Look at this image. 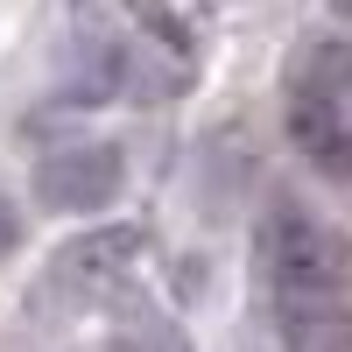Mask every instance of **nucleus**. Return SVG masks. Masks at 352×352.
Listing matches in <instances>:
<instances>
[{
    "label": "nucleus",
    "instance_id": "1",
    "mask_svg": "<svg viewBox=\"0 0 352 352\" xmlns=\"http://www.w3.org/2000/svg\"><path fill=\"white\" fill-rule=\"evenodd\" d=\"M261 268H268V296H275V317H282L289 338L324 331L345 310L352 254H345V240L317 212H303L296 197H275L268 219H261Z\"/></svg>",
    "mask_w": 352,
    "mask_h": 352
},
{
    "label": "nucleus",
    "instance_id": "2",
    "mask_svg": "<svg viewBox=\"0 0 352 352\" xmlns=\"http://www.w3.org/2000/svg\"><path fill=\"white\" fill-rule=\"evenodd\" d=\"M127 184V155L113 141H78L36 162V204L43 212H99Z\"/></svg>",
    "mask_w": 352,
    "mask_h": 352
},
{
    "label": "nucleus",
    "instance_id": "3",
    "mask_svg": "<svg viewBox=\"0 0 352 352\" xmlns=\"http://www.w3.org/2000/svg\"><path fill=\"white\" fill-rule=\"evenodd\" d=\"M141 261V226H106V232H78V240L56 254V268L50 282L64 289V296H85V303H99L106 289H120L127 268Z\"/></svg>",
    "mask_w": 352,
    "mask_h": 352
},
{
    "label": "nucleus",
    "instance_id": "4",
    "mask_svg": "<svg viewBox=\"0 0 352 352\" xmlns=\"http://www.w3.org/2000/svg\"><path fill=\"white\" fill-rule=\"evenodd\" d=\"M289 141H296L303 162L324 169L331 184H352V113L317 106V99H289Z\"/></svg>",
    "mask_w": 352,
    "mask_h": 352
},
{
    "label": "nucleus",
    "instance_id": "5",
    "mask_svg": "<svg viewBox=\"0 0 352 352\" xmlns=\"http://www.w3.org/2000/svg\"><path fill=\"white\" fill-rule=\"evenodd\" d=\"M289 99H317V106H338L352 113V43L345 36H324L296 56V85H289Z\"/></svg>",
    "mask_w": 352,
    "mask_h": 352
},
{
    "label": "nucleus",
    "instance_id": "6",
    "mask_svg": "<svg viewBox=\"0 0 352 352\" xmlns=\"http://www.w3.org/2000/svg\"><path fill=\"white\" fill-rule=\"evenodd\" d=\"M14 247H21V212H14L8 197H0V261H8Z\"/></svg>",
    "mask_w": 352,
    "mask_h": 352
},
{
    "label": "nucleus",
    "instance_id": "7",
    "mask_svg": "<svg viewBox=\"0 0 352 352\" xmlns=\"http://www.w3.org/2000/svg\"><path fill=\"white\" fill-rule=\"evenodd\" d=\"M317 352H352V338H331V345H317Z\"/></svg>",
    "mask_w": 352,
    "mask_h": 352
}]
</instances>
